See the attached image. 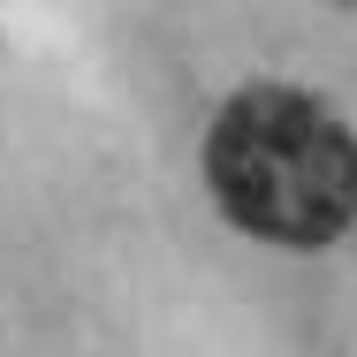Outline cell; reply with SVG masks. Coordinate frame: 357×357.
<instances>
[{
	"instance_id": "obj_1",
	"label": "cell",
	"mask_w": 357,
	"mask_h": 357,
	"mask_svg": "<svg viewBox=\"0 0 357 357\" xmlns=\"http://www.w3.org/2000/svg\"><path fill=\"white\" fill-rule=\"evenodd\" d=\"M206 190L243 236L319 251L357 220V137L296 84H243L206 130Z\"/></svg>"
}]
</instances>
